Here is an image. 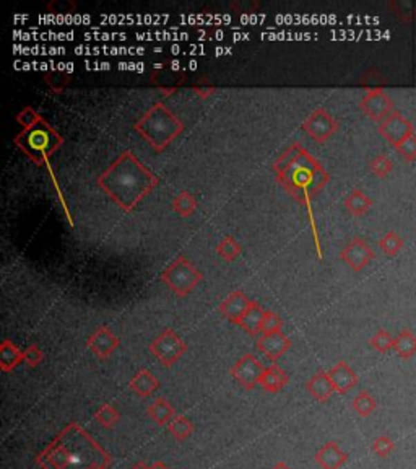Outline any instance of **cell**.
I'll return each mask as SVG.
<instances>
[{
	"instance_id": "2",
	"label": "cell",
	"mask_w": 416,
	"mask_h": 469,
	"mask_svg": "<svg viewBox=\"0 0 416 469\" xmlns=\"http://www.w3.org/2000/svg\"><path fill=\"white\" fill-rule=\"evenodd\" d=\"M274 174L278 185L296 202L311 210V199L329 183V173L317 158L303 145L291 144L274 163Z\"/></svg>"
},
{
	"instance_id": "38",
	"label": "cell",
	"mask_w": 416,
	"mask_h": 469,
	"mask_svg": "<svg viewBox=\"0 0 416 469\" xmlns=\"http://www.w3.org/2000/svg\"><path fill=\"white\" fill-rule=\"evenodd\" d=\"M46 78V82H48L50 89H53L54 91H57L59 93V82H61V84L64 85V89H66V86L68 85V82H70V77L67 75L66 72H61V71H54V72H50V73H46L44 75Z\"/></svg>"
},
{
	"instance_id": "14",
	"label": "cell",
	"mask_w": 416,
	"mask_h": 469,
	"mask_svg": "<svg viewBox=\"0 0 416 469\" xmlns=\"http://www.w3.org/2000/svg\"><path fill=\"white\" fill-rule=\"evenodd\" d=\"M251 302L252 300H249V298L246 297V293L241 291H234L220 303V313L225 316L226 320H229L231 323L238 324L244 316V313L247 311Z\"/></svg>"
},
{
	"instance_id": "24",
	"label": "cell",
	"mask_w": 416,
	"mask_h": 469,
	"mask_svg": "<svg viewBox=\"0 0 416 469\" xmlns=\"http://www.w3.org/2000/svg\"><path fill=\"white\" fill-rule=\"evenodd\" d=\"M394 352L404 360H408V358L416 356V335L413 331H400V334L395 338Z\"/></svg>"
},
{
	"instance_id": "1",
	"label": "cell",
	"mask_w": 416,
	"mask_h": 469,
	"mask_svg": "<svg viewBox=\"0 0 416 469\" xmlns=\"http://www.w3.org/2000/svg\"><path fill=\"white\" fill-rule=\"evenodd\" d=\"M158 183L160 178L143 165L132 150H124L96 178V186L127 214L132 212Z\"/></svg>"
},
{
	"instance_id": "36",
	"label": "cell",
	"mask_w": 416,
	"mask_h": 469,
	"mask_svg": "<svg viewBox=\"0 0 416 469\" xmlns=\"http://www.w3.org/2000/svg\"><path fill=\"white\" fill-rule=\"evenodd\" d=\"M41 118H43V116H41V114L36 111V109H33L31 107H26V108H23L20 113H18L17 121L20 122V126L23 129H26V127L33 126V124L38 122Z\"/></svg>"
},
{
	"instance_id": "41",
	"label": "cell",
	"mask_w": 416,
	"mask_h": 469,
	"mask_svg": "<svg viewBox=\"0 0 416 469\" xmlns=\"http://www.w3.org/2000/svg\"><path fill=\"white\" fill-rule=\"evenodd\" d=\"M272 469H291V468L285 461H278V463L274 464V468H272Z\"/></svg>"
},
{
	"instance_id": "8",
	"label": "cell",
	"mask_w": 416,
	"mask_h": 469,
	"mask_svg": "<svg viewBox=\"0 0 416 469\" xmlns=\"http://www.w3.org/2000/svg\"><path fill=\"white\" fill-rule=\"evenodd\" d=\"M359 109L371 119L381 124L384 119H387L395 111L394 101L382 89L368 90L363 100L359 101Z\"/></svg>"
},
{
	"instance_id": "28",
	"label": "cell",
	"mask_w": 416,
	"mask_h": 469,
	"mask_svg": "<svg viewBox=\"0 0 416 469\" xmlns=\"http://www.w3.org/2000/svg\"><path fill=\"white\" fill-rule=\"evenodd\" d=\"M404 246L405 240L397 232H387L381 240H379V248H381V251L384 255L390 257L399 255V252L404 250Z\"/></svg>"
},
{
	"instance_id": "6",
	"label": "cell",
	"mask_w": 416,
	"mask_h": 469,
	"mask_svg": "<svg viewBox=\"0 0 416 469\" xmlns=\"http://www.w3.org/2000/svg\"><path fill=\"white\" fill-rule=\"evenodd\" d=\"M187 344L173 328H166L150 342V352L163 363L164 367H173L187 352Z\"/></svg>"
},
{
	"instance_id": "39",
	"label": "cell",
	"mask_w": 416,
	"mask_h": 469,
	"mask_svg": "<svg viewBox=\"0 0 416 469\" xmlns=\"http://www.w3.org/2000/svg\"><path fill=\"white\" fill-rule=\"evenodd\" d=\"M193 90H196V93L200 96V98H208V96L215 93L216 86H200V85H198Z\"/></svg>"
},
{
	"instance_id": "15",
	"label": "cell",
	"mask_w": 416,
	"mask_h": 469,
	"mask_svg": "<svg viewBox=\"0 0 416 469\" xmlns=\"http://www.w3.org/2000/svg\"><path fill=\"white\" fill-rule=\"evenodd\" d=\"M346 461H348V453H345L337 441H327L316 453V463L322 469H341Z\"/></svg>"
},
{
	"instance_id": "5",
	"label": "cell",
	"mask_w": 416,
	"mask_h": 469,
	"mask_svg": "<svg viewBox=\"0 0 416 469\" xmlns=\"http://www.w3.org/2000/svg\"><path fill=\"white\" fill-rule=\"evenodd\" d=\"M202 279V270L197 269L186 256H179L161 273V282L178 297H187Z\"/></svg>"
},
{
	"instance_id": "9",
	"label": "cell",
	"mask_w": 416,
	"mask_h": 469,
	"mask_svg": "<svg viewBox=\"0 0 416 469\" xmlns=\"http://www.w3.org/2000/svg\"><path fill=\"white\" fill-rule=\"evenodd\" d=\"M374 257H376V252L361 237L351 238L343 250L340 251V259L354 273H361L364 268H368L374 261Z\"/></svg>"
},
{
	"instance_id": "35",
	"label": "cell",
	"mask_w": 416,
	"mask_h": 469,
	"mask_svg": "<svg viewBox=\"0 0 416 469\" xmlns=\"http://www.w3.org/2000/svg\"><path fill=\"white\" fill-rule=\"evenodd\" d=\"M395 450V443L390 436L381 435L372 441V452L377 454L379 458H389V454Z\"/></svg>"
},
{
	"instance_id": "19",
	"label": "cell",
	"mask_w": 416,
	"mask_h": 469,
	"mask_svg": "<svg viewBox=\"0 0 416 469\" xmlns=\"http://www.w3.org/2000/svg\"><path fill=\"white\" fill-rule=\"evenodd\" d=\"M290 383V376L278 365L265 367L263 374L258 380V386L265 389L267 393H280L286 385Z\"/></svg>"
},
{
	"instance_id": "11",
	"label": "cell",
	"mask_w": 416,
	"mask_h": 469,
	"mask_svg": "<svg viewBox=\"0 0 416 469\" xmlns=\"http://www.w3.org/2000/svg\"><path fill=\"white\" fill-rule=\"evenodd\" d=\"M379 134L389 142V144L397 147L401 140L406 139V137L415 134V131L411 122L404 116V114L394 111L389 118L384 119V121L379 124Z\"/></svg>"
},
{
	"instance_id": "21",
	"label": "cell",
	"mask_w": 416,
	"mask_h": 469,
	"mask_svg": "<svg viewBox=\"0 0 416 469\" xmlns=\"http://www.w3.org/2000/svg\"><path fill=\"white\" fill-rule=\"evenodd\" d=\"M25 362V352H21L10 339H3L0 344V369L2 371H12L15 367Z\"/></svg>"
},
{
	"instance_id": "33",
	"label": "cell",
	"mask_w": 416,
	"mask_h": 469,
	"mask_svg": "<svg viewBox=\"0 0 416 469\" xmlns=\"http://www.w3.org/2000/svg\"><path fill=\"white\" fill-rule=\"evenodd\" d=\"M283 320L280 318L278 313L265 310V316L262 321V331L261 334H270V333H280L283 331Z\"/></svg>"
},
{
	"instance_id": "42",
	"label": "cell",
	"mask_w": 416,
	"mask_h": 469,
	"mask_svg": "<svg viewBox=\"0 0 416 469\" xmlns=\"http://www.w3.org/2000/svg\"><path fill=\"white\" fill-rule=\"evenodd\" d=\"M131 469H150V466H148L146 463H143V461H138L137 464H133V466Z\"/></svg>"
},
{
	"instance_id": "4",
	"label": "cell",
	"mask_w": 416,
	"mask_h": 469,
	"mask_svg": "<svg viewBox=\"0 0 416 469\" xmlns=\"http://www.w3.org/2000/svg\"><path fill=\"white\" fill-rule=\"evenodd\" d=\"M62 144V136H59L44 118L33 126L23 129L15 137V145L36 165L48 163L49 156L61 149Z\"/></svg>"
},
{
	"instance_id": "31",
	"label": "cell",
	"mask_w": 416,
	"mask_h": 469,
	"mask_svg": "<svg viewBox=\"0 0 416 469\" xmlns=\"http://www.w3.org/2000/svg\"><path fill=\"white\" fill-rule=\"evenodd\" d=\"M394 344H395V338L386 329H379L377 333L369 339V346H371L374 351H377L381 353L394 351Z\"/></svg>"
},
{
	"instance_id": "23",
	"label": "cell",
	"mask_w": 416,
	"mask_h": 469,
	"mask_svg": "<svg viewBox=\"0 0 416 469\" xmlns=\"http://www.w3.org/2000/svg\"><path fill=\"white\" fill-rule=\"evenodd\" d=\"M345 209L353 215V217H363L372 207V199L361 190H353L343 201Z\"/></svg>"
},
{
	"instance_id": "22",
	"label": "cell",
	"mask_w": 416,
	"mask_h": 469,
	"mask_svg": "<svg viewBox=\"0 0 416 469\" xmlns=\"http://www.w3.org/2000/svg\"><path fill=\"white\" fill-rule=\"evenodd\" d=\"M146 412L158 425H169V422L176 417V409L166 398H156L153 403L148 404Z\"/></svg>"
},
{
	"instance_id": "16",
	"label": "cell",
	"mask_w": 416,
	"mask_h": 469,
	"mask_svg": "<svg viewBox=\"0 0 416 469\" xmlns=\"http://www.w3.org/2000/svg\"><path fill=\"white\" fill-rule=\"evenodd\" d=\"M329 376L332 383L335 386V391L340 394L348 393V391L353 389L359 381L358 374H356L348 363L343 360H340L339 363H335V365L332 367L329 370Z\"/></svg>"
},
{
	"instance_id": "40",
	"label": "cell",
	"mask_w": 416,
	"mask_h": 469,
	"mask_svg": "<svg viewBox=\"0 0 416 469\" xmlns=\"http://www.w3.org/2000/svg\"><path fill=\"white\" fill-rule=\"evenodd\" d=\"M150 469H171L169 466H166V464L163 461H155L153 464H151Z\"/></svg>"
},
{
	"instance_id": "3",
	"label": "cell",
	"mask_w": 416,
	"mask_h": 469,
	"mask_svg": "<svg viewBox=\"0 0 416 469\" xmlns=\"http://www.w3.org/2000/svg\"><path fill=\"white\" fill-rule=\"evenodd\" d=\"M133 131L153 149L156 154L178 139L184 131V122L163 103H155L138 121Z\"/></svg>"
},
{
	"instance_id": "30",
	"label": "cell",
	"mask_w": 416,
	"mask_h": 469,
	"mask_svg": "<svg viewBox=\"0 0 416 469\" xmlns=\"http://www.w3.org/2000/svg\"><path fill=\"white\" fill-rule=\"evenodd\" d=\"M119 419H121V414H119V411L113 406V404H103V406L95 412V421L98 422L101 427H104V429H113V427L119 422Z\"/></svg>"
},
{
	"instance_id": "10",
	"label": "cell",
	"mask_w": 416,
	"mask_h": 469,
	"mask_svg": "<svg viewBox=\"0 0 416 469\" xmlns=\"http://www.w3.org/2000/svg\"><path fill=\"white\" fill-rule=\"evenodd\" d=\"M263 370H265V365H263L254 353H244V356L231 367L229 374L239 385L243 386V388L252 391L256 386H258V380H261Z\"/></svg>"
},
{
	"instance_id": "27",
	"label": "cell",
	"mask_w": 416,
	"mask_h": 469,
	"mask_svg": "<svg viewBox=\"0 0 416 469\" xmlns=\"http://www.w3.org/2000/svg\"><path fill=\"white\" fill-rule=\"evenodd\" d=\"M216 252H218L221 259H225L226 263H231L243 252V245L238 240H234L231 234H226L223 240L220 241L218 248H216Z\"/></svg>"
},
{
	"instance_id": "25",
	"label": "cell",
	"mask_w": 416,
	"mask_h": 469,
	"mask_svg": "<svg viewBox=\"0 0 416 469\" xmlns=\"http://www.w3.org/2000/svg\"><path fill=\"white\" fill-rule=\"evenodd\" d=\"M197 205L198 204L196 196L189 191H182L181 194H178L173 201H171V209H173L178 215H181L182 219H187L196 214Z\"/></svg>"
},
{
	"instance_id": "34",
	"label": "cell",
	"mask_w": 416,
	"mask_h": 469,
	"mask_svg": "<svg viewBox=\"0 0 416 469\" xmlns=\"http://www.w3.org/2000/svg\"><path fill=\"white\" fill-rule=\"evenodd\" d=\"M405 162H416V134H411L395 147Z\"/></svg>"
},
{
	"instance_id": "18",
	"label": "cell",
	"mask_w": 416,
	"mask_h": 469,
	"mask_svg": "<svg viewBox=\"0 0 416 469\" xmlns=\"http://www.w3.org/2000/svg\"><path fill=\"white\" fill-rule=\"evenodd\" d=\"M129 388H131L137 396L150 398L151 394L160 388V381L148 369H140L137 370V374L132 376L131 381H129Z\"/></svg>"
},
{
	"instance_id": "26",
	"label": "cell",
	"mask_w": 416,
	"mask_h": 469,
	"mask_svg": "<svg viewBox=\"0 0 416 469\" xmlns=\"http://www.w3.org/2000/svg\"><path fill=\"white\" fill-rule=\"evenodd\" d=\"M376 407L377 401L366 389L359 391V393L356 394V398L353 399V409L359 417H369L374 411H376Z\"/></svg>"
},
{
	"instance_id": "29",
	"label": "cell",
	"mask_w": 416,
	"mask_h": 469,
	"mask_svg": "<svg viewBox=\"0 0 416 469\" xmlns=\"http://www.w3.org/2000/svg\"><path fill=\"white\" fill-rule=\"evenodd\" d=\"M168 429H169V432H171V435H173L176 440H178V441H182V440H186V439H189V436L192 435V432H193V424H192L191 421L187 419V417H184V416H176L174 419L169 422Z\"/></svg>"
},
{
	"instance_id": "20",
	"label": "cell",
	"mask_w": 416,
	"mask_h": 469,
	"mask_svg": "<svg viewBox=\"0 0 416 469\" xmlns=\"http://www.w3.org/2000/svg\"><path fill=\"white\" fill-rule=\"evenodd\" d=\"M263 316H265V310L261 306V303L252 300L251 305H249L247 308V311L244 313L241 321L238 323V326L243 331H246L247 334L257 335V334H261V331H262Z\"/></svg>"
},
{
	"instance_id": "37",
	"label": "cell",
	"mask_w": 416,
	"mask_h": 469,
	"mask_svg": "<svg viewBox=\"0 0 416 469\" xmlns=\"http://www.w3.org/2000/svg\"><path fill=\"white\" fill-rule=\"evenodd\" d=\"M43 360H44V352L41 351L39 346H36V344H31V346L25 351V363L28 367H31V369L38 367Z\"/></svg>"
},
{
	"instance_id": "13",
	"label": "cell",
	"mask_w": 416,
	"mask_h": 469,
	"mask_svg": "<svg viewBox=\"0 0 416 469\" xmlns=\"http://www.w3.org/2000/svg\"><path fill=\"white\" fill-rule=\"evenodd\" d=\"M256 346L263 356L269 357L270 360H278L280 357H283L286 352L290 351L293 342L286 335L283 331L280 333H270V334H261L257 338Z\"/></svg>"
},
{
	"instance_id": "17",
	"label": "cell",
	"mask_w": 416,
	"mask_h": 469,
	"mask_svg": "<svg viewBox=\"0 0 416 469\" xmlns=\"http://www.w3.org/2000/svg\"><path fill=\"white\" fill-rule=\"evenodd\" d=\"M306 389L308 393L319 403H327L332 396H334V393H337L335 386L332 383L329 376V371L323 370L314 374L311 378L308 380Z\"/></svg>"
},
{
	"instance_id": "7",
	"label": "cell",
	"mask_w": 416,
	"mask_h": 469,
	"mask_svg": "<svg viewBox=\"0 0 416 469\" xmlns=\"http://www.w3.org/2000/svg\"><path fill=\"white\" fill-rule=\"evenodd\" d=\"M339 121L325 108H317L316 111L309 114L301 127L317 144H325L327 140L335 136V132L339 131Z\"/></svg>"
},
{
	"instance_id": "32",
	"label": "cell",
	"mask_w": 416,
	"mask_h": 469,
	"mask_svg": "<svg viewBox=\"0 0 416 469\" xmlns=\"http://www.w3.org/2000/svg\"><path fill=\"white\" fill-rule=\"evenodd\" d=\"M394 169V162L389 158L387 155H376L374 158L369 162V172H371L374 176L379 179L387 178Z\"/></svg>"
},
{
	"instance_id": "12",
	"label": "cell",
	"mask_w": 416,
	"mask_h": 469,
	"mask_svg": "<svg viewBox=\"0 0 416 469\" xmlns=\"http://www.w3.org/2000/svg\"><path fill=\"white\" fill-rule=\"evenodd\" d=\"M119 346H121V341H119V338L113 333V329H111L109 326H100L86 341V347L90 349L100 360L109 358Z\"/></svg>"
}]
</instances>
